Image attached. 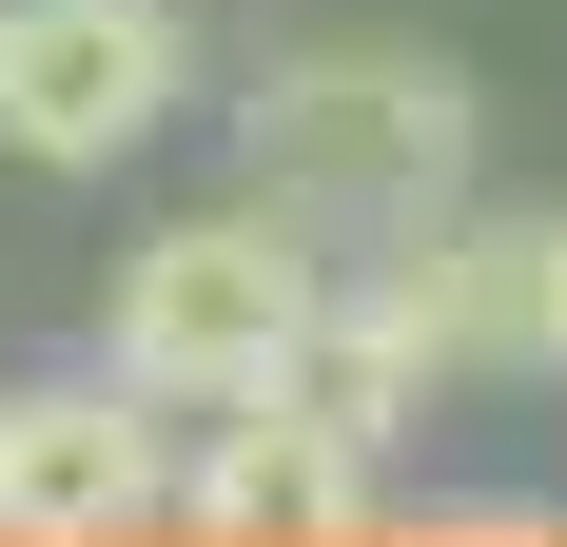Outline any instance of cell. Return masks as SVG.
I'll return each mask as SVG.
<instances>
[{"mask_svg": "<svg viewBox=\"0 0 567 547\" xmlns=\"http://www.w3.org/2000/svg\"><path fill=\"white\" fill-rule=\"evenodd\" d=\"M333 216H293L275 176H235V196H196V216H157L137 255L99 274V352L157 411H235V391L293 372V332L333 313Z\"/></svg>", "mask_w": 567, "mask_h": 547, "instance_id": "cell-1", "label": "cell"}, {"mask_svg": "<svg viewBox=\"0 0 567 547\" xmlns=\"http://www.w3.org/2000/svg\"><path fill=\"white\" fill-rule=\"evenodd\" d=\"M470 79L431 40H293L255 99H235V176H275L293 216H333V235H411V216H451L470 196Z\"/></svg>", "mask_w": 567, "mask_h": 547, "instance_id": "cell-2", "label": "cell"}, {"mask_svg": "<svg viewBox=\"0 0 567 547\" xmlns=\"http://www.w3.org/2000/svg\"><path fill=\"white\" fill-rule=\"evenodd\" d=\"M176 99H196V20L176 0H0V157L20 176L157 157Z\"/></svg>", "mask_w": 567, "mask_h": 547, "instance_id": "cell-3", "label": "cell"}, {"mask_svg": "<svg viewBox=\"0 0 567 547\" xmlns=\"http://www.w3.org/2000/svg\"><path fill=\"white\" fill-rule=\"evenodd\" d=\"M176 528V411L117 352L0 372V547H157Z\"/></svg>", "mask_w": 567, "mask_h": 547, "instance_id": "cell-4", "label": "cell"}, {"mask_svg": "<svg viewBox=\"0 0 567 547\" xmlns=\"http://www.w3.org/2000/svg\"><path fill=\"white\" fill-rule=\"evenodd\" d=\"M216 450H176V528L196 547H352L372 508H392V450L333 431L313 391H235V411H196Z\"/></svg>", "mask_w": 567, "mask_h": 547, "instance_id": "cell-5", "label": "cell"}, {"mask_svg": "<svg viewBox=\"0 0 567 547\" xmlns=\"http://www.w3.org/2000/svg\"><path fill=\"white\" fill-rule=\"evenodd\" d=\"M528 313H548V372H567V216H528Z\"/></svg>", "mask_w": 567, "mask_h": 547, "instance_id": "cell-6", "label": "cell"}]
</instances>
